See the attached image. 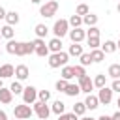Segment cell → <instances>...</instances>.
<instances>
[{
	"mask_svg": "<svg viewBox=\"0 0 120 120\" xmlns=\"http://www.w3.org/2000/svg\"><path fill=\"white\" fill-rule=\"evenodd\" d=\"M68 60H69V54L68 52H64V51H60V52H52V54H49V68H52V69H56V68H64V66H68Z\"/></svg>",
	"mask_w": 120,
	"mask_h": 120,
	"instance_id": "1",
	"label": "cell"
},
{
	"mask_svg": "<svg viewBox=\"0 0 120 120\" xmlns=\"http://www.w3.org/2000/svg\"><path fill=\"white\" fill-rule=\"evenodd\" d=\"M68 32H69V22H68V19H58L54 24H52V34H54V38H64V36H68Z\"/></svg>",
	"mask_w": 120,
	"mask_h": 120,
	"instance_id": "2",
	"label": "cell"
},
{
	"mask_svg": "<svg viewBox=\"0 0 120 120\" xmlns=\"http://www.w3.org/2000/svg\"><path fill=\"white\" fill-rule=\"evenodd\" d=\"M56 11H58V2H56V0H49V2H45V4L39 8V15L45 17V19L54 17Z\"/></svg>",
	"mask_w": 120,
	"mask_h": 120,
	"instance_id": "3",
	"label": "cell"
},
{
	"mask_svg": "<svg viewBox=\"0 0 120 120\" xmlns=\"http://www.w3.org/2000/svg\"><path fill=\"white\" fill-rule=\"evenodd\" d=\"M13 114H15L17 120H26V118H30V116L34 114V111H32L30 105L21 103V105H15V107H13Z\"/></svg>",
	"mask_w": 120,
	"mask_h": 120,
	"instance_id": "4",
	"label": "cell"
},
{
	"mask_svg": "<svg viewBox=\"0 0 120 120\" xmlns=\"http://www.w3.org/2000/svg\"><path fill=\"white\" fill-rule=\"evenodd\" d=\"M32 105H34L32 111H34V114H38L39 120H47V118H49V114H51V107H49L47 103H43V101H36V103H32Z\"/></svg>",
	"mask_w": 120,
	"mask_h": 120,
	"instance_id": "5",
	"label": "cell"
},
{
	"mask_svg": "<svg viewBox=\"0 0 120 120\" xmlns=\"http://www.w3.org/2000/svg\"><path fill=\"white\" fill-rule=\"evenodd\" d=\"M21 96H22V103L32 105V103L38 101V88L36 86H24V90H22Z\"/></svg>",
	"mask_w": 120,
	"mask_h": 120,
	"instance_id": "6",
	"label": "cell"
},
{
	"mask_svg": "<svg viewBox=\"0 0 120 120\" xmlns=\"http://www.w3.org/2000/svg\"><path fill=\"white\" fill-rule=\"evenodd\" d=\"M98 99H99V105H109V103L112 101V90H111V86H103V88H99V92H98Z\"/></svg>",
	"mask_w": 120,
	"mask_h": 120,
	"instance_id": "7",
	"label": "cell"
},
{
	"mask_svg": "<svg viewBox=\"0 0 120 120\" xmlns=\"http://www.w3.org/2000/svg\"><path fill=\"white\" fill-rule=\"evenodd\" d=\"M68 36H69L71 43H81L82 39H86V30H82V28H71L68 32Z\"/></svg>",
	"mask_w": 120,
	"mask_h": 120,
	"instance_id": "8",
	"label": "cell"
},
{
	"mask_svg": "<svg viewBox=\"0 0 120 120\" xmlns=\"http://www.w3.org/2000/svg\"><path fill=\"white\" fill-rule=\"evenodd\" d=\"M77 84H79V88H81V92H84L86 96H88V94H90V92L94 90V82H92V79H90L88 75H84V77H81Z\"/></svg>",
	"mask_w": 120,
	"mask_h": 120,
	"instance_id": "9",
	"label": "cell"
},
{
	"mask_svg": "<svg viewBox=\"0 0 120 120\" xmlns=\"http://www.w3.org/2000/svg\"><path fill=\"white\" fill-rule=\"evenodd\" d=\"M15 77H17V81H26V79L30 77V69H28V66L19 64V66L15 68Z\"/></svg>",
	"mask_w": 120,
	"mask_h": 120,
	"instance_id": "10",
	"label": "cell"
},
{
	"mask_svg": "<svg viewBox=\"0 0 120 120\" xmlns=\"http://www.w3.org/2000/svg\"><path fill=\"white\" fill-rule=\"evenodd\" d=\"M15 75V68L11 64H2L0 66V79H9Z\"/></svg>",
	"mask_w": 120,
	"mask_h": 120,
	"instance_id": "11",
	"label": "cell"
},
{
	"mask_svg": "<svg viewBox=\"0 0 120 120\" xmlns=\"http://www.w3.org/2000/svg\"><path fill=\"white\" fill-rule=\"evenodd\" d=\"M11 101H13V94H11V90L6 88V86H2V88H0V103L9 105Z\"/></svg>",
	"mask_w": 120,
	"mask_h": 120,
	"instance_id": "12",
	"label": "cell"
},
{
	"mask_svg": "<svg viewBox=\"0 0 120 120\" xmlns=\"http://www.w3.org/2000/svg\"><path fill=\"white\" fill-rule=\"evenodd\" d=\"M84 105H86V111H88V109H90V111L98 109V107H99V99H98V96L88 94V96H86V99H84Z\"/></svg>",
	"mask_w": 120,
	"mask_h": 120,
	"instance_id": "13",
	"label": "cell"
},
{
	"mask_svg": "<svg viewBox=\"0 0 120 120\" xmlns=\"http://www.w3.org/2000/svg\"><path fill=\"white\" fill-rule=\"evenodd\" d=\"M101 51H103V54H112L114 51H118L116 49V41L105 39V43H101Z\"/></svg>",
	"mask_w": 120,
	"mask_h": 120,
	"instance_id": "14",
	"label": "cell"
},
{
	"mask_svg": "<svg viewBox=\"0 0 120 120\" xmlns=\"http://www.w3.org/2000/svg\"><path fill=\"white\" fill-rule=\"evenodd\" d=\"M92 82H94V88H103V86H107V75L105 73H98L94 79H92Z\"/></svg>",
	"mask_w": 120,
	"mask_h": 120,
	"instance_id": "15",
	"label": "cell"
},
{
	"mask_svg": "<svg viewBox=\"0 0 120 120\" xmlns=\"http://www.w3.org/2000/svg\"><path fill=\"white\" fill-rule=\"evenodd\" d=\"M51 112H54V114H64L66 112V103L64 101H60V99H56V101H52V105H51Z\"/></svg>",
	"mask_w": 120,
	"mask_h": 120,
	"instance_id": "16",
	"label": "cell"
},
{
	"mask_svg": "<svg viewBox=\"0 0 120 120\" xmlns=\"http://www.w3.org/2000/svg\"><path fill=\"white\" fill-rule=\"evenodd\" d=\"M47 47H49L51 52H60V51H62V39H60V38H52V39L47 43Z\"/></svg>",
	"mask_w": 120,
	"mask_h": 120,
	"instance_id": "17",
	"label": "cell"
},
{
	"mask_svg": "<svg viewBox=\"0 0 120 120\" xmlns=\"http://www.w3.org/2000/svg\"><path fill=\"white\" fill-rule=\"evenodd\" d=\"M90 58H92V64H99V62L105 60V54H103L101 49H92L90 51Z\"/></svg>",
	"mask_w": 120,
	"mask_h": 120,
	"instance_id": "18",
	"label": "cell"
},
{
	"mask_svg": "<svg viewBox=\"0 0 120 120\" xmlns=\"http://www.w3.org/2000/svg\"><path fill=\"white\" fill-rule=\"evenodd\" d=\"M19 19H21V17H19V13H17V11H8L4 21H6V24H9V26H15V24L19 22Z\"/></svg>",
	"mask_w": 120,
	"mask_h": 120,
	"instance_id": "19",
	"label": "cell"
},
{
	"mask_svg": "<svg viewBox=\"0 0 120 120\" xmlns=\"http://www.w3.org/2000/svg\"><path fill=\"white\" fill-rule=\"evenodd\" d=\"M0 34H2V38L4 39H13V36H15V30H13V26H9V24H4L2 28H0Z\"/></svg>",
	"mask_w": 120,
	"mask_h": 120,
	"instance_id": "20",
	"label": "cell"
},
{
	"mask_svg": "<svg viewBox=\"0 0 120 120\" xmlns=\"http://www.w3.org/2000/svg\"><path fill=\"white\" fill-rule=\"evenodd\" d=\"M34 32H36V38H45L47 34H49V28H47V24H43V22H39V24H36L34 26Z\"/></svg>",
	"mask_w": 120,
	"mask_h": 120,
	"instance_id": "21",
	"label": "cell"
},
{
	"mask_svg": "<svg viewBox=\"0 0 120 120\" xmlns=\"http://www.w3.org/2000/svg\"><path fill=\"white\" fill-rule=\"evenodd\" d=\"M82 52H84V51H82V45H81V43H71V45H69V51H68L69 56H77V58H79Z\"/></svg>",
	"mask_w": 120,
	"mask_h": 120,
	"instance_id": "22",
	"label": "cell"
},
{
	"mask_svg": "<svg viewBox=\"0 0 120 120\" xmlns=\"http://www.w3.org/2000/svg\"><path fill=\"white\" fill-rule=\"evenodd\" d=\"M60 77L64 79V81H71L75 75H73V66H64L62 68V71H60Z\"/></svg>",
	"mask_w": 120,
	"mask_h": 120,
	"instance_id": "23",
	"label": "cell"
},
{
	"mask_svg": "<svg viewBox=\"0 0 120 120\" xmlns=\"http://www.w3.org/2000/svg\"><path fill=\"white\" fill-rule=\"evenodd\" d=\"M64 94H66V96H69V98H75L77 94H81V88H79V84H77V82H75V84H73V82H69Z\"/></svg>",
	"mask_w": 120,
	"mask_h": 120,
	"instance_id": "24",
	"label": "cell"
},
{
	"mask_svg": "<svg viewBox=\"0 0 120 120\" xmlns=\"http://www.w3.org/2000/svg\"><path fill=\"white\" fill-rule=\"evenodd\" d=\"M107 75L111 79H120V64H111L107 69Z\"/></svg>",
	"mask_w": 120,
	"mask_h": 120,
	"instance_id": "25",
	"label": "cell"
},
{
	"mask_svg": "<svg viewBox=\"0 0 120 120\" xmlns=\"http://www.w3.org/2000/svg\"><path fill=\"white\" fill-rule=\"evenodd\" d=\"M82 24H86V26H96V24H98V15H96V13L84 15V17H82Z\"/></svg>",
	"mask_w": 120,
	"mask_h": 120,
	"instance_id": "26",
	"label": "cell"
},
{
	"mask_svg": "<svg viewBox=\"0 0 120 120\" xmlns=\"http://www.w3.org/2000/svg\"><path fill=\"white\" fill-rule=\"evenodd\" d=\"M73 114H77V116H84V112H86V105H84V101H77L75 105H73V111H71Z\"/></svg>",
	"mask_w": 120,
	"mask_h": 120,
	"instance_id": "27",
	"label": "cell"
},
{
	"mask_svg": "<svg viewBox=\"0 0 120 120\" xmlns=\"http://www.w3.org/2000/svg\"><path fill=\"white\" fill-rule=\"evenodd\" d=\"M68 22H69V26L71 28H81V24H82V17H79V15H71L69 19H68Z\"/></svg>",
	"mask_w": 120,
	"mask_h": 120,
	"instance_id": "28",
	"label": "cell"
},
{
	"mask_svg": "<svg viewBox=\"0 0 120 120\" xmlns=\"http://www.w3.org/2000/svg\"><path fill=\"white\" fill-rule=\"evenodd\" d=\"M9 90H11V94H13V96H19V94H22L24 86L21 84V81H13V82H11V86H9Z\"/></svg>",
	"mask_w": 120,
	"mask_h": 120,
	"instance_id": "29",
	"label": "cell"
},
{
	"mask_svg": "<svg viewBox=\"0 0 120 120\" xmlns=\"http://www.w3.org/2000/svg\"><path fill=\"white\" fill-rule=\"evenodd\" d=\"M88 13H90V8H88L86 4H79L77 9H75V15H79V17H84V15H88Z\"/></svg>",
	"mask_w": 120,
	"mask_h": 120,
	"instance_id": "30",
	"label": "cell"
},
{
	"mask_svg": "<svg viewBox=\"0 0 120 120\" xmlns=\"http://www.w3.org/2000/svg\"><path fill=\"white\" fill-rule=\"evenodd\" d=\"M86 43H88L90 51H92V49H99V47H101V41H99V38H86Z\"/></svg>",
	"mask_w": 120,
	"mask_h": 120,
	"instance_id": "31",
	"label": "cell"
},
{
	"mask_svg": "<svg viewBox=\"0 0 120 120\" xmlns=\"http://www.w3.org/2000/svg\"><path fill=\"white\" fill-rule=\"evenodd\" d=\"M49 99H51V92H49V90H38V101L47 103Z\"/></svg>",
	"mask_w": 120,
	"mask_h": 120,
	"instance_id": "32",
	"label": "cell"
},
{
	"mask_svg": "<svg viewBox=\"0 0 120 120\" xmlns=\"http://www.w3.org/2000/svg\"><path fill=\"white\" fill-rule=\"evenodd\" d=\"M79 60H81V66H82V68H86V66H90V64H92L90 52H82V54L79 56Z\"/></svg>",
	"mask_w": 120,
	"mask_h": 120,
	"instance_id": "33",
	"label": "cell"
},
{
	"mask_svg": "<svg viewBox=\"0 0 120 120\" xmlns=\"http://www.w3.org/2000/svg\"><path fill=\"white\" fill-rule=\"evenodd\" d=\"M73 75H75L77 79H81V77H84V75H86V69H84L81 64H79V66H73Z\"/></svg>",
	"mask_w": 120,
	"mask_h": 120,
	"instance_id": "34",
	"label": "cell"
},
{
	"mask_svg": "<svg viewBox=\"0 0 120 120\" xmlns=\"http://www.w3.org/2000/svg\"><path fill=\"white\" fill-rule=\"evenodd\" d=\"M68 84H69V81H64V79H58V81H56V84H54V88H56L58 92H66V88H68Z\"/></svg>",
	"mask_w": 120,
	"mask_h": 120,
	"instance_id": "35",
	"label": "cell"
},
{
	"mask_svg": "<svg viewBox=\"0 0 120 120\" xmlns=\"http://www.w3.org/2000/svg\"><path fill=\"white\" fill-rule=\"evenodd\" d=\"M86 38H99V28H98V26H88Z\"/></svg>",
	"mask_w": 120,
	"mask_h": 120,
	"instance_id": "36",
	"label": "cell"
},
{
	"mask_svg": "<svg viewBox=\"0 0 120 120\" xmlns=\"http://www.w3.org/2000/svg\"><path fill=\"white\" fill-rule=\"evenodd\" d=\"M49 52H51V51H49V47H47V45H41V47H38V49H36V54H38V56H41V58L49 56Z\"/></svg>",
	"mask_w": 120,
	"mask_h": 120,
	"instance_id": "37",
	"label": "cell"
},
{
	"mask_svg": "<svg viewBox=\"0 0 120 120\" xmlns=\"http://www.w3.org/2000/svg\"><path fill=\"white\" fill-rule=\"evenodd\" d=\"M15 45H17V39H9V41L6 43V51H8L9 54H15Z\"/></svg>",
	"mask_w": 120,
	"mask_h": 120,
	"instance_id": "38",
	"label": "cell"
},
{
	"mask_svg": "<svg viewBox=\"0 0 120 120\" xmlns=\"http://www.w3.org/2000/svg\"><path fill=\"white\" fill-rule=\"evenodd\" d=\"M58 118H60V120H79V116L73 114V112H64V114H60Z\"/></svg>",
	"mask_w": 120,
	"mask_h": 120,
	"instance_id": "39",
	"label": "cell"
},
{
	"mask_svg": "<svg viewBox=\"0 0 120 120\" xmlns=\"http://www.w3.org/2000/svg\"><path fill=\"white\" fill-rule=\"evenodd\" d=\"M111 90H112V92H118V94H120V79H112Z\"/></svg>",
	"mask_w": 120,
	"mask_h": 120,
	"instance_id": "40",
	"label": "cell"
},
{
	"mask_svg": "<svg viewBox=\"0 0 120 120\" xmlns=\"http://www.w3.org/2000/svg\"><path fill=\"white\" fill-rule=\"evenodd\" d=\"M32 43H34V47L38 49V47H41V45H45V39H41V38H36V39H34Z\"/></svg>",
	"mask_w": 120,
	"mask_h": 120,
	"instance_id": "41",
	"label": "cell"
},
{
	"mask_svg": "<svg viewBox=\"0 0 120 120\" xmlns=\"http://www.w3.org/2000/svg\"><path fill=\"white\" fill-rule=\"evenodd\" d=\"M6 13H8V11H6V9L0 6V21H4V19H6Z\"/></svg>",
	"mask_w": 120,
	"mask_h": 120,
	"instance_id": "42",
	"label": "cell"
},
{
	"mask_svg": "<svg viewBox=\"0 0 120 120\" xmlns=\"http://www.w3.org/2000/svg\"><path fill=\"white\" fill-rule=\"evenodd\" d=\"M0 120H8V114H6V111H2V109H0Z\"/></svg>",
	"mask_w": 120,
	"mask_h": 120,
	"instance_id": "43",
	"label": "cell"
},
{
	"mask_svg": "<svg viewBox=\"0 0 120 120\" xmlns=\"http://www.w3.org/2000/svg\"><path fill=\"white\" fill-rule=\"evenodd\" d=\"M98 120H112V116H109V114H101Z\"/></svg>",
	"mask_w": 120,
	"mask_h": 120,
	"instance_id": "44",
	"label": "cell"
},
{
	"mask_svg": "<svg viewBox=\"0 0 120 120\" xmlns=\"http://www.w3.org/2000/svg\"><path fill=\"white\" fill-rule=\"evenodd\" d=\"M111 116H112V120H120V111H116V112L111 114Z\"/></svg>",
	"mask_w": 120,
	"mask_h": 120,
	"instance_id": "45",
	"label": "cell"
},
{
	"mask_svg": "<svg viewBox=\"0 0 120 120\" xmlns=\"http://www.w3.org/2000/svg\"><path fill=\"white\" fill-rule=\"evenodd\" d=\"M79 120H98V118H92V116H81Z\"/></svg>",
	"mask_w": 120,
	"mask_h": 120,
	"instance_id": "46",
	"label": "cell"
},
{
	"mask_svg": "<svg viewBox=\"0 0 120 120\" xmlns=\"http://www.w3.org/2000/svg\"><path fill=\"white\" fill-rule=\"evenodd\" d=\"M116 105H118V111H120V94H118V99H116Z\"/></svg>",
	"mask_w": 120,
	"mask_h": 120,
	"instance_id": "47",
	"label": "cell"
},
{
	"mask_svg": "<svg viewBox=\"0 0 120 120\" xmlns=\"http://www.w3.org/2000/svg\"><path fill=\"white\" fill-rule=\"evenodd\" d=\"M32 4H41V0H30Z\"/></svg>",
	"mask_w": 120,
	"mask_h": 120,
	"instance_id": "48",
	"label": "cell"
},
{
	"mask_svg": "<svg viewBox=\"0 0 120 120\" xmlns=\"http://www.w3.org/2000/svg\"><path fill=\"white\" fill-rule=\"evenodd\" d=\"M116 11H118V13H120V2H118V6H116Z\"/></svg>",
	"mask_w": 120,
	"mask_h": 120,
	"instance_id": "49",
	"label": "cell"
},
{
	"mask_svg": "<svg viewBox=\"0 0 120 120\" xmlns=\"http://www.w3.org/2000/svg\"><path fill=\"white\" fill-rule=\"evenodd\" d=\"M116 49H120V39H118V41H116Z\"/></svg>",
	"mask_w": 120,
	"mask_h": 120,
	"instance_id": "50",
	"label": "cell"
},
{
	"mask_svg": "<svg viewBox=\"0 0 120 120\" xmlns=\"http://www.w3.org/2000/svg\"><path fill=\"white\" fill-rule=\"evenodd\" d=\"M2 81H4V79H0V88H2V86H4V84H2Z\"/></svg>",
	"mask_w": 120,
	"mask_h": 120,
	"instance_id": "51",
	"label": "cell"
},
{
	"mask_svg": "<svg viewBox=\"0 0 120 120\" xmlns=\"http://www.w3.org/2000/svg\"><path fill=\"white\" fill-rule=\"evenodd\" d=\"M0 56H2V51H0Z\"/></svg>",
	"mask_w": 120,
	"mask_h": 120,
	"instance_id": "52",
	"label": "cell"
},
{
	"mask_svg": "<svg viewBox=\"0 0 120 120\" xmlns=\"http://www.w3.org/2000/svg\"><path fill=\"white\" fill-rule=\"evenodd\" d=\"M0 38H2V34H0Z\"/></svg>",
	"mask_w": 120,
	"mask_h": 120,
	"instance_id": "53",
	"label": "cell"
},
{
	"mask_svg": "<svg viewBox=\"0 0 120 120\" xmlns=\"http://www.w3.org/2000/svg\"><path fill=\"white\" fill-rule=\"evenodd\" d=\"M13 120H17V118H13Z\"/></svg>",
	"mask_w": 120,
	"mask_h": 120,
	"instance_id": "54",
	"label": "cell"
},
{
	"mask_svg": "<svg viewBox=\"0 0 120 120\" xmlns=\"http://www.w3.org/2000/svg\"><path fill=\"white\" fill-rule=\"evenodd\" d=\"M58 120H60V118H58Z\"/></svg>",
	"mask_w": 120,
	"mask_h": 120,
	"instance_id": "55",
	"label": "cell"
},
{
	"mask_svg": "<svg viewBox=\"0 0 120 120\" xmlns=\"http://www.w3.org/2000/svg\"><path fill=\"white\" fill-rule=\"evenodd\" d=\"M118 2H120V0H118Z\"/></svg>",
	"mask_w": 120,
	"mask_h": 120,
	"instance_id": "56",
	"label": "cell"
}]
</instances>
